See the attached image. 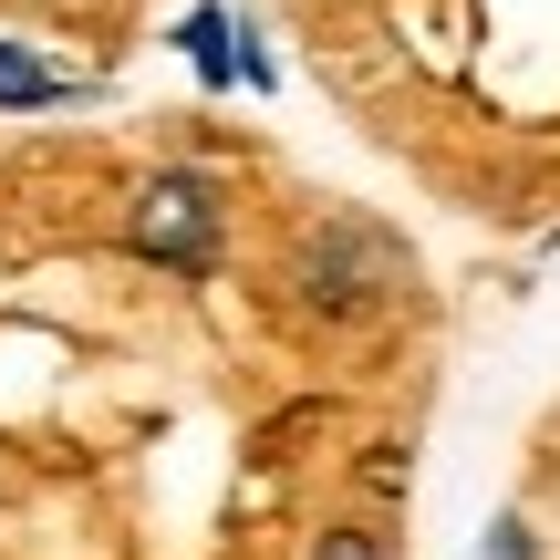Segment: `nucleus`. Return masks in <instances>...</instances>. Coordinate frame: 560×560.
<instances>
[{
  "mask_svg": "<svg viewBox=\"0 0 560 560\" xmlns=\"http://www.w3.org/2000/svg\"><path fill=\"white\" fill-rule=\"evenodd\" d=\"M416 291V249L374 219H322L312 240L291 249V301L322 322H374Z\"/></svg>",
  "mask_w": 560,
  "mask_h": 560,
  "instance_id": "f257e3e1",
  "label": "nucleus"
},
{
  "mask_svg": "<svg viewBox=\"0 0 560 560\" xmlns=\"http://www.w3.org/2000/svg\"><path fill=\"white\" fill-rule=\"evenodd\" d=\"M219 229H229V187L198 177V166H156L125 208V249L156 270H187V280L219 270Z\"/></svg>",
  "mask_w": 560,
  "mask_h": 560,
  "instance_id": "f03ea898",
  "label": "nucleus"
},
{
  "mask_svg": "<svg viewBox=\"0 0 560 560\" xmlns=\"http://www.w3.org/2000/svg\"><path fill=\"white\" fill-rule=\"evenodd\" d=\"M73 94V73H52V62H32L21 42H0V104L11 115H42V104H62Z\"/></svg>",
  "mask_w": 560,
  "mask_h": 560,
  "instance_id": "7ed1b4c3",
  "label": "nucleus"
},
{
  "mask_svg": "<svg viewBox=\"0 0 560 560\" xmlns=\"http://www.w3.org/2000/svg\"><path fill=\"white\" fill-rule=\"evenodd\" d=\"M229 32H240L229 11H187V62H198V83H240V62H229Z\"/></svg>",
  "mask_w": 560,
  "mask_h": 560,
  "instance_id": "20e7f679",
  "label": "nucleus"
},
{
  "mask_svg": "<svg viewBox=\"0 0 560 560\" xmlns=\"http://www.w3.org/2000/svg\"><path fill=\"white\" fill-rule=\"evenodd\" d=\"M478 560H540V540H529V520H488Z\"/></svg>",
  "mask_w": 560,
  "mask_h": 560,
  "instance_id": "39448f33",
  "label": "nucleus"
},
{
  "mask_svg": "<svg viewBox=\"0 0 560 560\" xmlns=\"http://www.w3.org/2000/svg\"><path fill=\"white\" fill-rule=\"evenodd\" d=\"M312 560H384V540H374V529H322Z\"/></svg>",
  "mask_w": 560,
  "mask_h": 560,
  "instance_id": "423d86ee",
  "label": "nucleus"
}]
</instances>
